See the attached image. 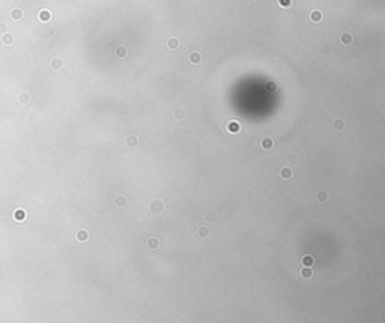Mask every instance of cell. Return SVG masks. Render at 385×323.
Wrapping results in <instances>:
<instances>
[{"instance_id":"6","label":"cell","mask_w":385,"mask_h":323,"mask_svg":"<svg viewBox=\"0 0 385 323\" xmlns=\"http://www.w3.org/2000/svg\"><path fill=\"white\" fill-rule=\"evenodd\" d=\"M262 147H263V149H271V147H272V141H271V138H263V140H262Z\"/></svg>"},{"instance_id":"17","label":"cell","mask_w":385,"mask_h":323,"mask_svg":"<svg viewBox=\"0 0 385 323\" xmlns=\"http://www.w3.org/2000/svg\"><path fill=\"white\" fill-rule=\"evenodd\" d=\"M334 126L337 128V129H342V126H343V123H342V120H335V123H334Z\"/></svg>"},{"instance_id":"12","label":"cell","mask_w":385,"mask_h":323,"mask_svg":"<svg viewBox=\"0 0 385 323\" xmlns=\"http://www.w3.org/2000/svg\"><path fill=\"white\" fill-rule=\"evenodd\" d=\"M116 54H118L119 57H125V54H126V48H125V47H119V48L116 50Z\"/></svg>"},{"instance_id":"18","label":"cell","mask_w":385,"mask_h":323,"mask_svg":"<svg viewBox=\"0 0 385 323\" xmlns=\"http://www.w3.org/2000/svg\"><path fill=\"white\" fill-rule=\"evenodd\" d=\"M12 17L15 18V20H17V18H20V17H21V12H20V11H14V15H12Z\"/></svg>"},{"instance_id":"14","label":"cell","mask_w":385,"mask_h":323,"mask_svg":"<svg viewBox=\"0 0 385 323\" xmlns=\"http://www.w3.org/2000/svg\"><path fill=\"white\" fill-rule=\"evenodd\" d=\"M278 3H280L281 6H284V8H287V6H290V5H292V2H290V0H278Z\"/></svg>"},{"instance_id":"3","label":"cell","mask_w":385,"mask_h":323,"mask_svg":"<svg viewBox=\"0 0 385 323\" xmlns=\"http://www.w3.org/2000/svg\"><path fill=\"white\" fill-rule=\"evenodd\" d=\"M179 45V42H178V39L176 38H172L170 41H167V47H170L172 50H176V47Z\"/></svg>"},{"instance_id":"1","label":"cell","mask_w":385,"mask_h":323,"mask_svg":"<svg viewBox=\"0 0 385 323\" xmlns=\"http://www.w3.org/2000/svg\"><path fill=\"white\" fill-rule=\"evenodd\" d=\"M88 237H89V234H88V232H86V230H80V232L77 233V239H78L80 242H84V240H88Z\"/></svg>"},{"instance_id":"7","label":"cell","mask_w":385,"mask_h":323,"mask_svg":"<svg viewBox=\"0 0 385 323\" xmlns=\"http://www.w3.org/2000/svg\"><path fill=\"white\" fill-rule=\"evenodd\" d=\"M39 18H41L42 21H47V20H50V18H51V15H50V12H48V11H41Z\"/></svg>"},{"instance_id":"2","label":"cell","mask_w":385,"mask_h":323,"mask_svg":"<svg viewBox=\"0 0 385 323\" xmlns=\"http://www.w3.org/2000/svg\"><path fill=\"white\" fill-rule=\"evenodd\" d=\"M302 263H304L305 266H310V265L315 263V259H313L312 255H304V257H302Z\"/></svg>"},{"instance_id":"9","label":"cell","mask_w":385,"mask_h":323,"mask_svg":"<svg viewBox=\"0 0 385 323\" xmlns=\"http://www.w3.org/2000/svg\"><path fill=\"white\" fill-rule=\"evenodd\" d=\"M190 60H191V63H199V62H200V54L192 53L191 56H190Z\"/></svg>"},{"instance_id":"5","label":"cell","mask_w":385,"mask_h":323,"mask_svg":"<svg viewBox=\"0 0 385 323\" xmlns=\"http://www.w3.org/2000/svg\"><path fill=\"white\" fill-rule=\"evenodd\" d=\"M290 176H292V170H290V168H283V170H281V178L289 179Z\"/></svg>"},{"instance_id":"19","label":"cell","mask_w":385,"mask_h":323,"mask_svg":"<svg viewBox=\"0 0 385 323\" xmlns=\"http://www.w3.org/2000/svg\"><path fill=\"white\" fill-rule=\"evenodd\" d=\"M123 200H125L123 197H118V198H116V203H118V204H123V203H125Z\"/></svg>"},{"instance_id":"11","label":"cell","mask_w":385,"mask_h":323,"mask_svg":"<svg viewBox=\"0 0 385 323\" xmlns=\"http://www.w3.org/2000/svg\"><path fill=\"white\" fill-rule=\"evenodd\" d=\"M327 198H328V194L323 193V191H320V193L317 194V200H319V201H327Z\"/></svg>"},{"instance_id":"10","label":"cell","mask_w":385,"mask_h":323,"mask_svg":"<svg viewBox=\"0 0 385 323\" xmlns=\"http://www.w3.org/2000/svg\"><path fill=\"white\" fill-rule=\"evenodd\" d=\"M208 233H209V230H208L206 227H200V230H199V236H200V237H206Z\"/></svg>"},{"instance_id":"13","label":"cell","mask_w":385,"mask_h":323,"mask_svg":"<svg viewBox=\"0 0 385 323\" xmlns=\"http://www.w3.org/2000/svg\"><path fill=\"white\" fill-rule=\"evenodd\" d=\"M149 248H151V250H157V248H158V240L151 239V240H149Z\"/></svg>"},{"instance_id":"16","label":"cell","mask_w":385,"mask_h":323,"mask_svg":"<svg viewBox=\"0 0 385 323\" xmlns=\"http://www.w3.org/2000/svg\"><path fill=\"white\" fill-rule=\"evenodd\" d=\"M136 143H137V138H136V137H129V138H128V144H136Z\"/></svg>"},{"instance_id":"20","label":"cell","mask_w":385,"mask_h":323,"mask_svg":"<svg viewBox=\"0 0 385 323\" xmlns=\"http://www.w3.org/2000/svg\"><path fill=\"white\" fill-rule=\"evenodd\" d=\"M230 131H233V132L238 131V125H236V123H232V125H230Z\"/></svg>"},{"instance_id":"4","label":"cell","mask_w":385,"mask_h":323,"mask_svg":"<svg viewBox=\"0 0 385 323\" xmlns=\"http://www.w3.org/2000/svg\"><path fill=\"white\" fill-rule=\"evenodd\" d=\"M310 18H312V21H320L322 14H320L319 11H313V12H312V15H310Z\"/></svg>"},{"instance_id":"15","label":"cell","mask_w":385,"mask_h":323,"mask_svg":"<svg viewBox=\"0 0 385 323\" xmlns=\"http://www.w3.org/2000/svg\"><path fill=\"white\" fill-rule=\"evenodd\" d=\"M24 216V211H21V209H17L15 211V219H18V218H23Z\"/></svg>"},{"instance_id":"8","label":"cell","mask_w":385,"mask_h":323,"mask_svg":"<svg viewBox=\"0 0 385 323\" xmlns=\"http://www.w3.org/2000/svg\"><path fill=\"white\" fill-rule=\"evenodd\" d=\"M350 42H352V36L349 33L342 35V44H350Z\"/></svg>"}]
</instances>
